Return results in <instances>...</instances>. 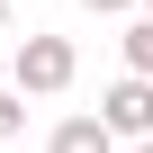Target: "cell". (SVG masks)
Listing matches in <instances>:
<instances>
[{
  "label": "cell",
  "mask_w": 153,
  "mask_h": 153,
  "mask_svg": "<svg viewBox=\"0 0 153 153\" xmlns=\"http://www.w3.org/2000/svg\"><path fill=\"white\" fill-rule=\"evenodd\" d=\"M126 72H144V81H153V18L126 27Z\"/></svg>",
  "instance_id": "277c9868"
},
{
  "label": "cell",
  "mask_w": 153,
  "mask_h": 153,
  "mask_svg": "<svg viewBox=\"0 0 153 153\" xmlns=\"http://www.w3.org/2000/svg\"><path fill=\"white\" fill-rule=\"evenodd\" d=\"M0 27H9V0H0Z\"/></svg>",
  "instance_id": "ba28073f"
},
{
  "label": "cell",
  "mask_w": 153,
  "mask_h": 153,
  "mask_svg": "<svg viewBox=\"0 0 153 153\" xmlns=\"http://www.w3.org/2000/svg\"><path fill=\"white\" fill-rule=\"evenodd\" d=\"M99 126L108 135H153V81H144V72H126V81L99 99Z\"/></svg>",
  "instance_id": "7a4b0ae2"
},
{
  "label": "cell",
  "mask_w": 153,
  "mask_h": 153,
  "mask_svg": "<svg viewBox=\"0 0 153 153\" xmlns=\"http://www.w3.org/2000/svg\"><path fill=\"white\" fill-rule=\"evenodd\" d=\"M135 153H153V135H135Z\"/></svg>",
  "instance_id": "52a82bcc"
},
{
  "label": "cell",
  "mask_w": 153,
  "mask_h": 153,
  "mask_svg": "<svg viewBox=\"0 0 153 153\" xmlns=\"http://www.w3.org/2000/svg\"><path fill=\"white\" fill-rule=\"evenodd\" d=\"M45 153H117V135H108L99 117H63V126L45 135Z\"/></svg>",
  "instance_id": "3957f363"
},
{
  "label": "cell",
  "mask_w": 153,
  "mask_h": 153,
  "mask_svg": "<svg viewBox=\"0 0 153 153\" xmlns=\"http://www.w3.org/2000/svg\"><path fill=\"white\" fill-rule=\"evenodd\" d=\"M72 72H81V54H72V36H18V99H54L72 90Z\"/></svg>",
  "instance_id": "6da1fadb"
},
{
  "label": "cell",
  "mask_w": 153,
  "mask_h": 153,
  "mask_svg": "<svg viewBox=\"0 0 153 153\" xmlns=\"http://www.w3.org/2000/svg\"><path fill=\"white\" fill-rule=\"evenodd\" d=\"M18 126H27V108H18V90H0V144H9Z\"/></svg>",
  "instance_id": "5b68a950"
},
{
  "label": "cell",
  "mask_w": 153,
  "mask_h": 153,
  "mask_svg": "<svg viewBox=\"0 0 153 153\" xmlns=\"http://www.w3.org/2000/svg\"><path fill=\"white\" fill-rule=\"evenodd\" d=\"M81 9H99V18H108V9H135V0H81Z\"/></svg>",
  "instance_id": "8992f818"
},
{
  "label": "cell",
  "mask_w": 153,
  "mask_h": 153,
  "mask_svg": "<svg viewBox=\"0 0 153 153\" xmlns=\"http://www.w3.org/2000/svg\"><path fill=\"white\" fill-rule=\"evenodd\" d=\"M144 18H153V0H144Z\"/></svg>",
  "instance_id": "9c48e42d"
}]
</instances>
